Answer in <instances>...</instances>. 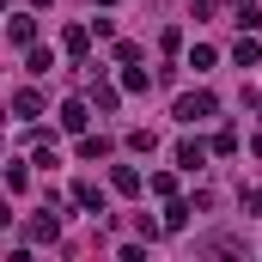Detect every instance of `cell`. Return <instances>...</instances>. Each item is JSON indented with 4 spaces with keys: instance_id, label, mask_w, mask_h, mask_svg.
<instances>
[{
    "instance_id": "6da1fadb",
    "label": "cell",
    "mask_w": 262,
    "mask_h": 262,
    "mask_svg": "<svg viewBox=\"0 0 262 262\" xmlns=\"http://www.w3.org/2000/svg\"><path fill=\"white\" fill-rule=\"evenodd\" d=\"M207 116H213V92H189V98H177V122L195 128V122H207Z\"/></svg>"
},
{
    "instance_id": "7a4b0ae2",
    "label": "cell",
    "mask_w": 262,
    "mask_h": 262,
    "mask_svg": "<svg viewBox=\"0 0 262 262\" xmlns=\"http://www.w3.org/2000/svg\"><path fill=\"white\" fill-rule=\"evenodd\" d=\"M177 165H183V171H201V165H207V146H201V140H183V146H177Z\"/></svg>"
},
{
    "instance_id": "3957f363",
    "label": "cell",
    "mask_w": 262,
    "mask_h": 262,
    "mask_svg": "<svg viewBox=\"0 0 262 262\" xmlns=\"http://www.w3.org/2000/svg\"><path fill=\"white\" fill-rule=\"evenodd\" d=\"M6 37H12V43H31V37H37V18H31V12H12Z\"/></svg>"
},
{
    "instance_id": "277c9868",
    "label": "cell",
    "mask_w": 262,
    "mask_h": 262,
    "mask_svg": "<svg viewBox=\"0 0 262 262\" xmlns=\"http://www.w3.org/2000/svg\"><path fill=\"white\" fill-rule=\"evenodd\" d=\"M73 201H79V207H92V213H104V189H98V183H79Z\"/></svg>"
},
{
    "instance_id": "5b68a950",
    "label": "cell",
    "mask_w": 262,
    "mask_h": 262,
    "mask_svg": "<svg viewBox=\"0 0 262 262\" xmlns=\"http://www.w3.org/2000/svg\"><path fill=\"white\" fill-rule=\"evenodd\" d=\"M61 128H67V134L85 128V104H79V98H73V104H61Z\"/></svg>"
},
{
    "instance_id": "8992f818",
    "label": "cell",
    "mask_w": 262,
    "mask_h": 262,
    "mask_svg": "<svg viewBox=\"0 0 262 262\" xmlns=\"http://www.w3.org/2000/svg\"><path fill=\"white\" fill-rule=\"evenodd\" d=\"M12 110H18V116H43V98H37V92H12Z\"/></svg>"
},
{
    "instance_id": "52a82bcc",
    "label": "cell",
    "mask_w": 262,
    "mask_h": 262,
    "mask_svg": "<svg viewBox=\"0 0 262 262\" xmlns=\"http://www.w3.org/2000/svg\"><path fill=\"white\" fill-rule=\"evenodd\" d=\"M61 43H67V55H85V43H92V31H85V25H67V37H61Z\"/></svg>"
},
{
    "instance_id": "ba28073f",
    "label": "cell",
    "mask_w": 262,
    "mask_h": 262,
    "mask_svg": "<svg viewBox=\"0 0 262 262\" xmlns=\"http://www.w3.org/2000/svg\"><path fill=\"white\" fill-rule=\"evenodd\" d=\"M256 55H262V49H256V37H238V49H232V61H238V67H256Z\"/></svg>"
},
{
    "instance_id": "9c48e42d",
    "label": "cell",
    "mask_w": 262,
    "mask_h": 262,
    "mask_svg": "<svg viewBox=\"0 0 262 262\" xmlns=\"http://www.w3.org/2000/svg\"><path fill=\"white\" fill-rule=\"evenodd\" d=\"M110 183H116L122 195H134V189H140V171H134V165H116V177H110Z\"/></svg>"
},
{
    "instance_id": "30bf717a",
    "label": "cell",
    "mask_w": 262,
    "mask_h": 262,
    "mask_svg": "<svg viewBox=\"0 0 262 262\" xmlns=\"http://www.w3.org/2000/svg\"><path fill=\"white\" fill-rule=\"evenodd\" d=\"M92 104L98 110H116V85H92Z\"/></svg>"
},
{
    "instance_id": "8fae6325",
    "label": "cell",
    "mask_w": 262,
    "mask_h": 262,
    "mask_svg": "<svg viewBox=\"0 0 262 262\" xmlns=\"http://www.w3.org/2000/svg\"><path fill=\"white\" fill-rule=\"evenodd\" d=\"M189 67H195V73H207V67H213V49H207V43H201V49H189Z\"/></svg>"
},
{
    "instance_id": "7c38bea8",
    "label": "cell",
    "mask_w": 262,
    "mask_h": 262,
    "mask_svg": "<svg viewBox=\"0 0 262 262\" xmlns=\"http://www.w3.org/2000/svg\"><path fill=\"white\" fill-rule=\"evenodd\" d=\"M92 6H116V0H92Z\"/></svg>"
}]
</instances>
